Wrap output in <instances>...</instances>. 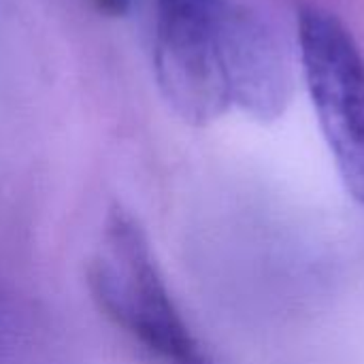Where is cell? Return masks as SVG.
Listing matches in <instances>:
<instances>
[{
  "label": "cell",
  "instance_id": "1",
  "mask_svg": "<svg viewBox=\"0 0 364 364\" xmlns=\"http://www.w3.org/2000/svg\"><path fill=\"white\" fill-rule=\"evenodd\" d=\"M87 284L98 309L162 364H215L186 322L143 226L115 209L90 258Z\"/></svg>",
  "mask_w": 364,
  "mask_h": 364
},
{
  "label": "cell",
  "instance_id": "2",
  "mask_svg": "<svg viewBox=\"0 0 364 364\" xmlns=\"http://www.w3.org/2000/svg\"><path fill=\"white\" fill-rule=\"evenodd\" d=\"M305 85L346 192L364 205V55L331 11L301 4L296 13Z\"/></svg>",
  "mask_w": 364,
  "mask_h": 364
},
{
  "label": "cell",
  "instance_id": "3",
  "mask_svg": "<svg viewBox=\"0 0 364 364\" xmlns=\"http://www.w3.org/2000/svg\"><path fill=\"white\" fill-rule=\"evenodd\" d=\"M228 0H156L154 68L173 111L194 126L232 107L224 17Z\"/></svg>",
  "mask_w": 364,
  "mask_h": 364
},
{
  "label": "cell",
  "instance_id": "4",
  "mask_svg": "<svg viewBox=\"0 0 364 364\" xmlns=\"http://www.w3.org/2000/svg\"><path fill=\"white\" fill-rule=\"evenodd\" d=\"M224 47L232 107L260 122L282 117L294 94V77L277 34L252 11L228 2Z\"/></svg>",
  "mask_w": 364,
  "mask_h": 364
},
{
  "label": "cell",
  "instance_id": "5",
  "mask_svg": "<svg viewBox=\"0 0 364 364\" xmlns=\"http://www.w3.org/2000/svg\"><path fill=\"white\" fill-rule=\"evenodd\" d=\"M107 15H122L130 9L132 0H92Z\"/></svg>",
  "mask_w": 364,
  "mask_h": 364
}]
</instances>
